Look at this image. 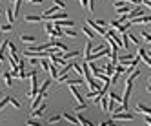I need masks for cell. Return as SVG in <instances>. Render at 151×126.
I'll use <instances>...</instances> for the list:
<instances>
[{"mask_svg": "<svg viewBox=\"0 0 151 126\" xmlns=\"http://www.w3.org/2000/svg\"><path fill=\"white\" fill-rule=\"evenodd\" d=\"M109 55H111V49L104 48V49H100V51H93L89 57L84 59V62H95V60H99V59H102V57H109Z\"/></svg>", "mask_w": 151, "mask_h": 126, "instance_id": "6da1fadb", "label": "cell"}, {"mask_svg": "<svg viewBox=\"0 0 151 126\" xmlns=\"http://www.w3.org/2000/svg\"><path fill=\"white\" fill-rule=\"evenodd\" d=\"M37 71L38 70H31V91H29V97L31 99H35L37 97V93H38V80H37Z\"/></svg>", "mask_w": 151, "mask_h": 126, "instance_id": "7a4b0ae2", "label": "cell"}, {"mask_svg": "<svg viewBox=\"0 0 151 126\" xmlns=\"http://www.w3.org/2000/svg\"><path fill=\"white\" fill-rule=\"evenodd\" d=\"M137 117V115L135 113H111V119L113 121H133Z\"/></svg>", "mask_w": 151, "mask_h": 126, "instance_id": "3957f363", "label": "cell"}, {"mask_svg": "<svg viewBox=\"0 0 151 126\" xmlns=\"http://www.w3.org/2000/svg\"><path fill=\"white\" fill-rule=\"evenodd\" d=\"M127 17H129V20H131V18H137V17H146V9H144V6H138V7L131 9Z\"/></svg>", "mask_w": 151, "mask_h": 126, "instance_id": "277c9868", "label": "cell"}, {"mask_svg": "<svg viewBox=\"0 0 151 126\" xmlns=\"http://www.w3.org/2000/svg\"><path fill=\"white\" fill-rule=\"evenodd\" d=\"M129 24H140V26H144V24H151V15H146V17H137V18H131V20H129Z\"/></svg>", "mask_w": 151, "mask_h": 126, "instance_id": "5b68a950", "label": "cell"}, {"mask_svg": "<svg viewBox=\"0 0 151 126\" xmlns=\"http://www.w3.org/2000/svg\"><path fill=\"white\" fill-rule=\"evenodd\" d=\"M46 108H47V104H46V102H42L37 110L31 112V119H38V117H42V115H44V112H46Z\"/></svg>", "mask_w": 151, "mask_h": 126, "instance_id": "8992f818", "label": "cell"}, {"mask_svg": "<svg viewBox=\"0 0 151 126\" xmlns=\"http://www.w3.org/2000/svg\"><path fill=\"white\" fill-rule=\"evenodd\" d=\"M88 86H89V90H91V91H102L104 82H100L99 79H93L91 82H88Z\"/></svg>", "mask_w": 151, "mask_h": 126, "instance_id": "52a82bcc", "label": "cell"}, {"mask_svg": "<svg viewBox=\"0 0 151 126\" xmlns=\"http://www.w3.org/2000/svg\"><path fill=\"white\" fill-rule=\"evenodd\" d=\"M24 20H26L27 24H38V22L44 20V17H42V15H26Z\"/></svg>", "mask_w": 151, "mask_h": 126, "instance_id": "ba28073f", "label": "cell"}, {"mask_svg": "<svg viewBox=\"0 0 151 126\" xmlns=\"http://www.w3.org/2000/svg\"><path fill=\"white\" fill-rule=\"evenodd\" d=\"M44 97H46V93H37V97H35L33 101H31V108L37 110V108L40 106V104L44 102Z\"/></svg>", "mask_w": 151, "mask_h": 126, "instance_id": "9c48e42d", "label": "cell"}, {"mask_svg": "<svg viewBox=\"0 0 151 126\" xmlns=\"http://www.w3.org/2000/svg\"><path fill=\"white\" fill-rule=\"evenodd\" d=\"M62 119H66V121H68L69 124H73V126H80L77 115H71V113H68V112H64V113H62Z\"/></svg>", "mask_w": 151, "mask_h": 126, "instance_id": "30bf717a", "label": "cell"}, {"mask_svg": "<svg viewBox=\"0 0 151 126\" xmlns=\"http://www.w3.org/2000/svg\"><path fill=\"white\" fill-rule=\"evenodd\" d=\"M66 18H68V13H66V11H58V13L51 15V17H47V18H44V20H53V22H57V20H66Z\"/></svg>", "mask_w": 151, "mask_h": 126, "instance_id": "8fae6325", "label": "cell"}, {"mask_svg": "<svg viewBox=\"0 0 151 126\" xmlns=\"http://www.w3.org/2000/svg\"><path fill=\"white\" fill-rule=\"evenodd\" d=\"M69 91H71V95L75 97V101H77L78 104H84V97L78 93V90H77V86H69Z\"/></svg>", "mask_w": 151, "mask_h": 126, "instance_id": "7c38bea8", "label": "cell"}, {"mask_svg": "<svg viewBox=\"0 0 151 126\" xmlns=\"http://www.w3.org/2000/svg\"><path fill=\"white\" fill-rule=\"evenodd\" d=\"M135 59V55H118V64H124V66H129L131 60Z\"/></svg>", "mask_w": 151, "mask_h": 126, "instance_id": "4fadbf2b", "label": "cell"}, {"mask_svg": "<svg viewBox=\"0 0 151 126\" xmlns=\"http://www.w3.org/2000/svg\"><path fill=\"white\" fill-rule=\"evenodd\" d=\"M49 75L53 77V79H58L60 77V70H58V64H53V62H51V66H49Z\"/></svg>", "mask_w": 151, "mask_h": 126, "instance_id": "5bb4252c", "label": "cell"}, {"mask_svg": "<svg viewBox=\"0 0 151 126\" xmlns=\"http://www.w3.org/2000/svg\"><path fill=\"white\" fill-rule=\"evenodd\" d=\"M102 70H104V73H106V75L109 77V79H111V77L115 75V64H111V62H107V64H106V66H104Z\"/></svg>", "mask_w": 151, "mask_h": 126, "instance_id": "9a60e30c", "label": "cell"}, {"mask_svg": "<svg viewBox=\"0 0 151 126\" xmlns=\"http://www.w3.org/2000/svg\"><path fill=\"white\" fill-rule=\"evenodd\" d=\"M82 33H84L86 37H88L89 40H93V38L96 37V33H95V31H93V29H91L89 26H82Z\"/></svg>", "mask_w": 151, "mask_h": 126, "instance_id": "2e32d148", "label": "cell"}, {"mask_svg": "<svg viewBox=\"0 0 151 126\" xmlns=\"http://www.w3.org/2000/svg\"><path fill=\"white\" fill-rule=\"evenodd\" d=\"M20 40L24 44H37V37H33V35H20Z\"/></svg>", "mask_w": 151, "mask_h": 126, "instance_id": "e0dca14e", "label": "cell"}, {"mask_svg": "<svg viewBox=\"0 0 151 126\" xmlns=\"http://www.w3.org/2000/svg\"><path fill=\"white\" fill-rule=\"evenodd\" d=\"M137 112L138 113H144V115H151V108L149 106H146V104H137Z\"/></svg>", "mask_w": 151, "mask_h": 126, "instance_id": "ac0fdd59", "label": "cell"}, {"mask_svg": "<svg viewBox=\"0 0 151 126\" xmlns=\"http://www.w3.org/2000/svg\"><path fill=\"white\" fill-rule=\"evenodd\" d=\"M91 53H93V42L88 40V42H86V46H84V59H86V57H89Z\"/></svg>", "mask_w": 151, "mask_h": 126, "instance_id": "d6986e66", "label": "cell"}, {"mask_svg": "<svg viewBox=\"0 0 151 126\" xmlns=\"http://www.w3.org/2000/svg\"><path fill=\"white\" fill-rule=\"evenodd\" d=\"M88 64H89V71H91V75H93V79H95V77H96V75H99V73H100L102 70H100L99 66H96V64H95V62H88Z\"/></svg>", "mask_w": 151, "mask_h": 126, "instance_id": "ffe728a7", "label": "cell"}, {"mask_svg": "<svg viewBox=\"0 0 151 126\" xmlns=\"http://www.w3.org/2000/svg\"><path fill=\"white\" fill-rule=\"evenodd\" d=\"M2 79H4V82H6V86H9V88L13 86V77H11V73L4 71V73H2Z\"/></svg>", "mask_w": 151, "mask_h": 126, "instance_id": "44dd1931", "label": "cell"}, {"mask_svg": "<svg viewBox=\"0 0 151 126\" xmlns=\"http://www.w3.org/2000/svg\"><path fill=\"white\" fill-rule=\"evenodd\" d=\"M73 64H75V62H68L66 66H62V68H60V77H62V75H68V73L73 70Z\"/></svg>", "mask_w": 151, "mask_h": 126, "instance_id": "7402d4cb", "label": "cell"}, {"mask_svg": "<svg viewBox=\"0 0 151 126\" xmlns=\"http://www.w3.org/2000/svg\"><path fill=\"white\" fill-rule=\"evenodd\" d=\"M138 75H140V70H135L133 73H129V75H127V79H126V84H133V80H135Z\"/></svg>", "mask_w": 151, "mask_h": 126, "instance_id": "603a6c76", "label": "cell"}, {"mask_svg": "<svg viewBox=\"0 0 151 126\" xmlns=\"http://www.w3.org/2000/svg\"><path fill=\"white\" fill-rule=\"evenodd\" d=\"M64 37H68V38H77L78 33H77V29H64Z\"/></svg>", "mask_w": 151, "mask_h": 126, "instance_id": "cb8c5ba5", "label": "cell"}, {"mask_svg": "<svg viewBox=\"0 0 151 126\" xmlns=\"http://www.w3.org/2000/svg\"><path fill=\"white\" fill-rule=\"evenodd\" d=\"M49 84H51V79H46L44 82L40 84V88H38V93H46V91H47V88H49Z\"/></svg>", "mask_w": 151, "mask_h": 126, "instance_id": "d4e9b609", "label": "cell"}, {"mask_svg": "<svg viewBox=\"0 0 151 126\" xmlns=\"http://www.w3.org/2000/svg\"><path fill=\"white\" fill-rule=\"evenodd\" d=\"M6 17H7V24H13L15 22V11H13V9H6Z\"/></svg>", "mask_w": 151, "mask_h": 126, "instance_id": "484cf974", "label": "cell"}, {"mask_svg": "<svg viewBox=\"0 0 151 126\" xmlns=\"http://www.w3.org/2000/svg\"><path fill=\"white\" fill-rule=\"evenodd\" d=\"M107 104H109V97L107 95H104V97H100V108L107 113Z\"/></svg>", "mask_w": 151, "mask_h": 126, "instance_id": "4316f807", "label": "cell"}, {"mask_svg": "<svg viewBox=\"0 0 151 126\" xmlns=\"http://www.w3.org/2000/svg\"><path fill=\"white\" fill-rule=\"evenodd\" d=\"M126 70H127V68H126L124 64H116V66H115V73H116V75H126Z\"/></svg>", "mask_w": 151, "mask_h": 126, "instance_id": "83f0119b", "label": "cell"}, {"mask_svg": "<svg viewBox=\"0 0 151 126\" xmlns=\"http://www.w3.org/2000/svg\"><path fill=\"white\" fill-rule=\"evenodd\" d=\"M49 66H51V60H47V59H40V68H42V70L49 71Z\"/></svg>", "mask_w": 151, "mask_h": 126, "instance_id": "f1b7e54d", "label": "cell"}, {"mask_svg": "<svg viewBox=\"0 0 151 126\" xmlns=\"http://www.w3.org/2000/svg\"><path fill=\"white\" fill-rule=\"evenodd\" d=\"M60 121H62V113H60V115H53V117L47 119L49 124H57V122H60Z\"/></svg>", "mask_w": 151, "mask_h": 126, "instance_id": "f546056e", "label": "cell"}, {"mask_svg": "<svg viewBox=\"0 0 151 126\" xmlns=\"http://www.w3.org/2000/svg\"><path fill=\"white\" fill-rule=\"evenodd\" d=\"M44 29H46V33H53V31H55V24H53V22H46L44 24Z\"/></svg>", "mask_w": 151, "mask_h": 126, "instance_id": "4dcf8cb0", "label": "cell"}, {"mask_svg": "<svg viewBox=\"0 0 151 126\" xmlns=\"http://www.w3.org/2000/svg\"><path fill=\"white\" fill-rule=\"evenodd\" d=\"M26 126H42L38 119H27L26 121Z\"/></svg>", "mask_w": 151, "mask_h": 126, "instance_id": "1f68e13d", "label": "cell"}, {"mask_svg": "<svg viewBox=\"0 0 151 126\" xmlns=\"http://www.w3.org/2000/svg\"><path fill=\"white\" fill-rule=\"evenodd\" d=\"M73 70H75V71H77L78 75L84 79V70H82V66H80V64H77V62H75V64H73Z\"/></svg>", "mask_w": 151, "mask_h": 126, "instance_id": "d6a6232c", "label": "cell"}, {"mask_svg": "<svg viewBox=\"0 0 151 126\" xmlns=\"http://www.w3.org/2000/svg\"><path fill=\"white\" fill-rule=\"evenodd\" d=\"M100 95V91H88L84 95V99H93V97H99Z\"/></svg>", "mask_w": 151, "mask_h": 126, "instance_id": "836d02e7", "label": "cell"}, {"mask_svg": "<svg viewBox=\"0 0 151 126\" xmlns=\"http://www.w3.org/2000/svg\"><path fill=\"white\" fill-rule=\"evenodd\" d=\"M122 112H127V104H120V106H116L113 113H122Z\"/></svg>", "mask_w": 151, "mask_h": 126, "instance_id": "e575fe53", "label": "cell"}, {"mask_svg": "<svg viewBox=\"0 0 151 126\" xmlns=\"http://www.w3.org/2000/svg\"><path fill=\"white\" fill-rule=\"evenodd\" d=\"M53 6H57L58 9H64L66 7V2H64V0H53Z\"/></svg>", "mask_w": 151, "mask_h": 126, "instance_id": "d590c367", "label": "cell"}, {"mask_svg": "<svg viewBox=\"0 0 151 126\" xmlns=\"http://www.w3.org/2000/svg\"><path fill=\"white\" fill-rule=\"evenodd\" d=\"M11 29H13V24H6V26H0V31H2V33H9Z\"/></svg>", "mask_w": 151, "mask_h": 126, "instance_id": "8d00e7d4", "label": "cell"}, {"mask_svg": "<svg viewBox=\"0 0 151 126\" xmlns=\"http://www.w3.org/2000/svg\"><path fill=\"white\" fill-rule=\"evenodd\" d=\"M7 102H9V97H0V112L4 110V106H6Z\"/></svg>", "mask_w": 151, "mask_h": 126, "instance_id": "74e56055", "label": "cell"}, {"mask_svg": "<svg viewBox=\"0 0 151 126\" xmlns=\"http://www.w3.org/2000/svg\"><path fill=\"white\" fill-rule=\"evenodd\" d=\"M109 99H113V101H118V102H122V95H118V93H109Z\"/></svg>", "mask_w": 151, "mask_h": 126, "instance_id": "f35d334b", "label": "cell"}, {"mask_svg": "<svg viewBox=\"0 0 151 126\" xmlns=\"http://www.w3.org/2000/svg\"><path fill=\"white\" fill-rule=\"evenodd\" d=\"M140 37H142L146 42H151V33H147V31H142V33H140Z\"/></svg>", "mask_w": 151, "mask_h": 126, "instance_id": "ab89813d", "label": "cell"}, {"mask_svg": "<svg viewBox=\"0 0 151 126\" xmlns=\"http://www.w3.org/2000/svg\"><path fill=\"white\" fill-rule=\"evenodd\" d=\"M113 6H115V9H118V7H124V6H126V2H124V0H115Z\"/></svg>", "mask_w": 151, "mask_h": 126, "instance_id": "60d3db41", "label": "cell"}, {"mask_svg": "<svg viewBox=\"0 0 151 126\" xmlns=\"http://www.w3.org/2000/svg\"><path fill=\"white\" fill-rule=\"evenodd\" d=\"M129 40H131L135 46H138V48H140V40H138V38H137L135 35H129Z\"/></svg>", "mask_w": 151, "mask_h": 126, "instance_id": "b9f144b4", "label": "cell"}, {"mask_svg": "<svg viewBox=\"0 0 151 126\" xmlns=\"http://www.w3.org/2000/svg\"><path fill=\"white\" fill-rule=\"evenodd\" d=\"M9 102H11V104H13V106H15V108H17V110H18V108H20V102H18V101H17V99H15V97H9Z\"/></svg>", "mask_w": 151, "mask_h": 126, "instance_id": "7bdbcfd3", "label": "cell"}, {"mask_svg": "<svg viewBox=\"0 0 151 126\" xmlns=\"http://www.w3.org/2000/svg\"><path fill=\"white\" fill-rule=\"evenodd\" d=\"M140 59H142V60H144V62H146V64H147V66H149V68H151V57H149V55H147V53H146V55H144V57H140Z\"/></svg>", "mask_w": 151, "mask_h": 126, "instance_id": "ee69618b", "label": "cell"}, {"mask_svg": "<svg viewBox=\"0 0 151 126\" xmlns=\"http://www.w3.org/2000/svg\"><path fill=\"white\" fill-rule=\"evenodd\" d=\"M84 110H86V102H84V104H78V106L75 108V112H77V113H80V112H84Z\"/></svg>", "mask_w": 151, "mask_h": 126, "instance_id": "f6af8a7d", "label": "cell"}, {"mask_svg": "<svg viewBox=\"0 0 151 126\" xmlns=\"http://www.w3.org/2000/svg\"><path fill=\"white\" fill-rule=\"evenodd\" d=\"M82 7H89V0H78Z\"/></svg>", "mask_w": 151, "mask_h": 126, "instance_id": "bcb514c9", "label": "cell"}, {"mask_svg": "<svg viewBox=\"0 0 151 126\" xmlns=\"http://www.w3.org/2000/svg\"><path fill=\"white\" fill-rule=\"evenodd\" d=\"M89 11H95V0H89Z\"/></svg>", "mask_w": 151, "mask_h": 126, "instance_id": "7dc6e473", "label": "cell"}, {"mask_svg": "<svg viewBox=\"0 0 151 126\" xmlns=\"http://www.w3.org/2000/svg\"><path fill=\"white\" fill-rule=\"evenodd\" d=\"M106 122H107V126H118V124H116V121H113V119H109V121H106Z\"/></svg>", "mask_w": 151, "mask_h": 126, "instance_id": "c3c4849f", "label": "cell"}, {"mask_svg": "<svg viewBox=\"0 0 151 126\" xmlns=\"http://www.w3.org/2000/svg\"><path fill=\"white\" fill-rule=\"evenodd\" d=\"M116 80H118V75H116V73H115V75H113V77H111V84H115V82H116Z\"/></svg>", "mask_w": 151, "mask_h": 126, "instance_id": "681fc988", "label": "cell"}, {"mask_svg": "<svg viewBox=\"0 0 151 126\" xmlns=\"http://www.w3.org/2000/svg\"><path fill=\"white\" fill-rule=\"evenodd\" d=\"M146 90H147V93H151V84H149V86H147Z\"/></svg>", "mask_w": 151, "mask_h": 126, "instance_id": "f907efd6", "label": "cell"}, {"mask_svg": "<svg viewBox=\"0 0 151 126\" xmlns=\"http://www.w3.org/2000/svg\"><path fill=\"white\" fill-rule=\"evenodd\" d=\"M99 126H107V122H100V124H99Z\"/></svg>", "mask_w": 151, "mask_h": 126, "instance_id": "816d5d0a", "label": "cell"}, {"mask_svg": "<svg viewBox=\"0 0 151 126\" xmlns=\"http://www.w3.org/2000/svg\"><path fill=\"white\" fill-rule=\"evenodd\" d=\"M147 84H151V75H149V79H147Z\"/></svg>", "mask_w": 151, "mask_h": 126, "instance_id": "f5cc1de1", "label": "cell"}, {"mask_svg": "<svg viewBox=\"0 0 151 126\" xmlns=\"http://www.w3.org/2000/svg\"><path fill=\"white\" fill-rule=\"evenodd\" d=\"M2 64H4V62H2V60H0V68H2Z\"/></svg>", "mask_w": 151, "mask_h": 126, "instance_id": "db71d44e", "label": "cell"}, {"mask_svg": "<svg viewBox=\"0 0 151 126\" xmlns=\"http://www.w3.org/2000/svg\"><path fill=\"white\" fill-rule=\"evenodd\" d=\"M0 97H2V90H0Z\"/></svg>", "mask_w": 151, "mask_h": 126, "instance_id": "11a10c76", "label": "cell"}, {"mask_svg": "<svg viewBox=\"0 0 151 126\" xmlns=\"http://www.w3.org/2000/svg\"><path fill=\"white\" fill-rule=\"evenodd\" d=\"M149 57H151V53H149Z\"/></svg>", "mask_w": 151, "mask_h": 126, "instance_id": "9f6ffc18", "label": "cell"}, {"mask_svg": "<svg viewBox=\"0 0 151 126\" xmlns=\"http://www.w3.org/2000/svg\"><path fill=\"white\" fill-rule=\"evenodd\" d=\"M149 53H151V51H149Z\"/></svg>", "mask_w": 151, "mask_h": 126, "instance_id": "6f0895ef", "label": "cell"}]
</instances>
